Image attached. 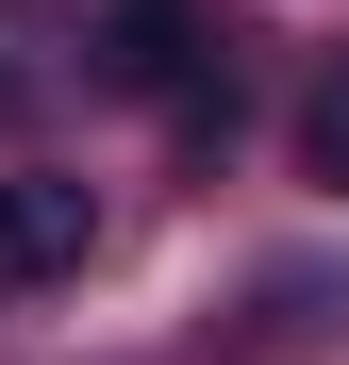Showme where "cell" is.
I'll use <instances>...</instances> for the list:
<instances>
[{
    "instance_id": "3",
    "label": "cell",
    "mask_w": 349,
    "mask_h": 365,
    "mask_svg": "<svg viewBox=\"0 0 349 365\" xmlns=\"http://www.w3.org/2000/svg\"><path fill=\"white\" fill-rule=\"evenodd\" d=\"M300 166H316L333 200H349V50H333V67H316V100H300Z\"/></svg>"
},
{
    "instance_id": "2",
    "label": "cell",
    "mask_w": 349,
    "mask_h": 365,
    "mask_svg": "<svg viewBox=\"0 0 349 365\" xmlns=\"http://www.w3.org/2000/svg\"><path fill=\"white\" fill-rule=\"evenodd\" d=\"M84 250H100V200L67 166H17V182H0V282H67Z\"/></svg>"
},
{
    "instance_id": "1",
    "label": "cell",
    "mask_w": 349,
    "mask_h": 365,
    "mask_svg": "<svg viewBox=\"0 0 349 365\" xmlns=\"http://www.w3.org/2000/svg\"><path fill=\"white\" fill-rule=\"evenodd\" d=\"M100 83L166 100L183 133H233V67H216V17H200V0H116V17H100Z\"/></svg>"
}]
</instances>
